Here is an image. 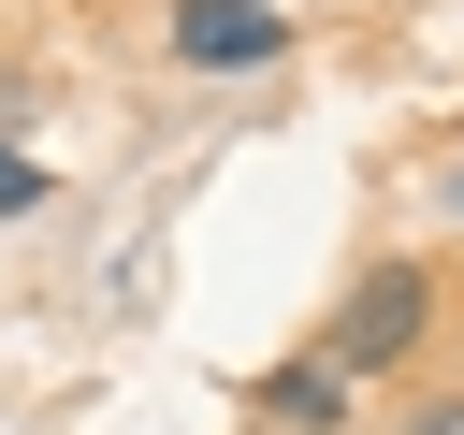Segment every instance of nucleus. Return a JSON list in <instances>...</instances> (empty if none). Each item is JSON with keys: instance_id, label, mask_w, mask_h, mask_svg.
I'll return each instance as SVG.
<instances>
[{"instance_id": "obj_1", "label": "nucleus", "mask_w": 464, "mask_h": 435, "mask_svg": "<svg viewBox=\"0 0 464 435\" xmlns=\"http://www.w3.org/2000/svg\"><path fill=\"white\" fill-rule=\"evenodd\" d=\"M420 334H435V276H420V261H377V276L348 290V319H334V348H319V362H348V377H392Z\"/></svg>"}, {"instance_id": "obj_2", "label": "nucleus", "mask_w": 464, "mask_h": 435, "mask_svg": "<svg viewBox=\"0 0 464 435\" xmlns=\"http://www.w3.org/2000/svg\"><path fill=\"white\" fill-rule=\"evenodd\" d=\"M174 58L188 72H261V58H290V14H261V0H174Z\"/></svg>"}, {"instance_id": "obj_3", "label": "nucleus", "mask_w": 464, "mask_h": 435, "mask_svg": "<svg viewBox=\"0 0 464 435\" xmlns=\"http://www.w3.org/2000/svg\"><path fill=\"white\" fill-rule=\"evenodd\" d=\"M261 420H290V435H348V362H276V377H261Z\"/></svg>"}, {"instance_id": "obj_4", "label": "nucleus", "mask_w": 464, "mask_h": 435, "mask_svg": "<svg viewBox=\"0 0 464 435\" xmlns=\"http://www.w3.org/2000/svg\"><path fill=\"white\" fill-rule=\"evenodd\" d=\"M29 203H44V160H29V145H0V218H29Z\"/></svg>"}, {"instance_id": "obj_5", "label": "nucleus", "mask_w": 464, "mask_h": 435, "mask_svg": "<svg viewBox=\"0 0 464 435\" xmlns=\"http://www.w3.org/2000/svg\"><path fill=\"white\" fill-rule=\"evenodd\" d=\"M406 435H464V406H420V420H406Z\"/></svg>"}, {"instance_id": "obj_6", "label": "nucleus", "mask_w": 464, "mask_h": 435, "mask_svg": "<svg viewBox=\"0 0 464 435\" xmlns=\"http://www.w3.org/2000/svg\"><path fill=\"white\" fill-rule=\"evenodd\" d=\"M435 203H450V218H464V160H450V188H435Z\"/></svg>"}]
</instances>
